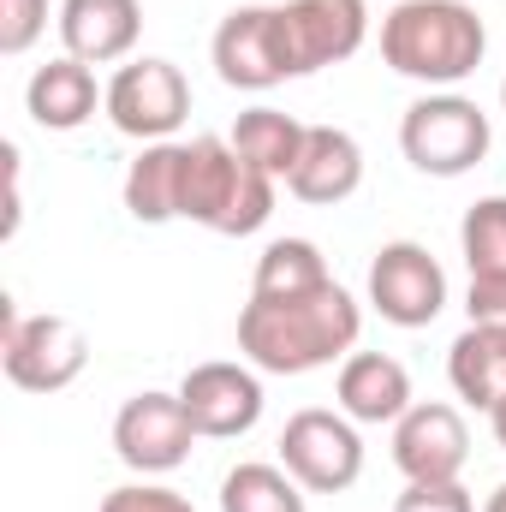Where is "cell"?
Returning <instances> with one entry per match:
<instances>
[{"mask_svg":"<svg viewBox=\"0 0 506 512\" xmlns=\"http://www.w3.org/2000/svg\"><path fill=\"white\" fill-rule=\"evenodd\" d=\"M364 310L340 280H322L292 298H251L239 310V352L262 376H310L334 358H352Z\"/></svg>","mask_w":506,"mask_h":512,"instance_id":"obj_1","label":"cell"},{"mask_svg":"<svg viewBox=\"0 0 506 512\" xmlns=\"http://www.w3.org/2000/svg\"><path fill=\"white\" fill-rule=\"evenodd\" d=\"M489 54V30L465 0H399L381 18V60L411 84H465Z\"/></svg>","mask_w":506,"mask_h":512,"instance_id":"obj_2","label":"cell"},{"mask_svg":"<svg viewBox=\"0 0 506 512\" xmlns=\"http://www.w3.org/2000/svg\"><path fill=\"white\" fill-rule=\"evenodd\" d=\"M274 215V179L239 161L227 137H191L185 143V197L179 221H197L221 239H251Z\"/></svg>","mask_w":506,"mask_h":512,"instance_id":"obj_3","label":"cell"},{"mask_svg":"<svg viewBox=\"0 0 506 512\" xmlns=\"http://www.w3.org/2000/svg\"><path fill=\"white\" fill-rule=\"evenodd\" d=\"M489 143H495L489 114H483L471 96H453V90L411 102L405 120H399V149H405V161H411L417 173H429V179H459V173H471V167L489 155Z\"/></svg>","mask_w":506,"mask_h":512,"instance_id":"obj_4","label":"cell"},{"mask_svg":"<svg viewBox=\"0 0 506 512\" xmlns=\"http://www.w3.org/2000/svg\"><path fill=\"white\" fill-rule=\"evenodd\" d=\"M0 364L6 382L24 393H60L84 376L90 340L66 316H18V304L0 298Z\"/></svg>","mask_w":506,"mask_h":512,"instance_id":"obj_5","label":"cell"},{"mask_svg":"<svg viewBox=\"0 0 506 512\" xmlns=\"http://www.w3.org/2000/svg\"><path fill=\"white\" fill-rule=\"evenodd\" d=\"M280 465L310 489V495H340L364 477V441L346 411L304 405L280 429Z\"/></svg>","mask_w":506,"mask_h":512,"instance_id":"obj_6","label":"cell"},{"mask_svg":"<svg viewBox=\"0 0 506 512\" xmlns=\"http://www.w3.org/2000/svg\"><path fill=\"white\" fill-rule=\"evenodd\" d=\"M185 114H191V84L173 60L143 54V60L120 66L114 84H108V120H114V131H126L137 143H167L185 126Z\"/></svg>","mask_w":506,"mask_h":512,"instance_id":"obj_7","label":"cell"},{"mask_svg":"<svg viewBox=\"0 0 506 512\" xmlns=\"http://www.w3.org/2000/svg\"><path fill=\"white\" fill-rule=\"evenodd\" d=\"M197 423L185 417L179 393H131L114 417V453L137 477H167L191 459Z\"/></svg>","mask_w":506,"mask_h":512,"instance_id":"obj_8","label":"cell"},{"mask_svg":"<svg viewBox=\"0 0 506 512\" xmlns=\"http://www.w3.org/2000/svg\"><path fill=\"white\" fill-rule=\"evenodd\" d=\"M215 72L227 90H274L292 78V54H286V30H280V6H233L215 30Z\"/></svg>","mask_w":506,"mask_h":512,"instance_id":"obj_9","label":"cell"},{"mask_svg":"<svg viewBox=\"0 0 506 512\" xmlns=\"http://www.w3.org/2000/svg\"><path fill=\"white\" fill-rule=\"evenodd\" d=\"M370 304L393 328H429L447 310V274L417 239H393L370 262Z\"/></svg>","mask_w":506,"mask_h":512,"instance_id":"obj_10","label":"cell"},{"mask_svg":"<svg viewBox=\"0 0 506 512\" xmlns=\"http://www.w3.org/2000/svg\"><path fill=\"white\" fill-rule=\"evenodd\" d=\"M280 30H286V54H292V78H310L364 48L370 6L364 0H286Z\"/></svg>","mask_w":506,"mask_h":512,"instance_id":"obj_11","label":"cell"},{"mask_svg":"<svg viewBox=\"0 0 506 512\" xmlns=\"http://www.w3.org/2000/svg\"><path fill=\"white\" fill-rule=\"evenodd\" d=\"M179 405H185V417L197 423L203 441L251 435L256 417H262V376H256V364H227V358L197 364L179 382Z\"/></svg>","mask_w":506,"mask_h":512,"instance_id":"obj_12","label":"cell"},{"mask_svg":"<svg viewBox=\"0 0 506 512\" xmlns=\"http://www.w3.org/2000/svg\"><path fill=\"white\" fill-rule=\"evenodd\" d=\"M471 459V429L453 405L423 399L393 423V465L405 471V483H459Z\"/></svg>","mask_w":506,"mask_h":512,"instance_id":"obj_13","label":"cell"},{"mask_svg":"<svg viewBox=\"0 0 506 512\" xmlns=\"http://www.w3.org/2000/svg\"><path fill=\"white\" fill-rule=\"evenodd\" d=\"M143 36V6L137 0H60V42L84 66L126 60Z\"/></svg>","mask_w":506,"mask_h":512,"instance_id":"obj_14","label":"cell"},{"mask_svg":"<svg viewBox=\"0 0 506 512\" xmlns=\"http://www.w3.org/2000/svg\"><path fill=\"white\" fill-rule=\"evenodd\" d=\"M358 185H364V143L340 126H310L286 191L298 203H346Z\"/></svg>","mask_w":506,"mask_h":512,"instance_id":"obj_15","label":"cell"},{"mask_svg":"<svg viewBox=\"0 0 506 512\" xmlns=\"http://www.w3.org/2000/svg\"><path fill=\"white\" fill-rule=\"evenodd\" d=\"M24 108H30V120L42 131H78L96 108H108V90H96V72L84 60L60 54V60H48V66L30 72Z\"/></svg>","mask_w":506,"mask_h":512,"instance_id":"obj_16","label":"cell"},{"mask_svg":"<svg viewBox=\"0 0 506 512\" xmlns=\"http://www.w3.org/2000/svg\"><path fill=\"white\" fill-rule=\"evenodd\" d=\"M334 393L352 423H399L411 411V370L387 352H352L340 364Z\"/></svg>","mask_w":506,"mask_h":512,"instance_id":"obj_17","label":"cell"},{"mask_svg":"<svg viewBox=\"0 0 506 512\" xmlns=\"http://www.w3.org/2000/svg\"><path fill=\"white\" fill-rule=\"evenodd\" d=\"M179 197H185V143H143V155L126 167V209L143 227H167L179 221Z\"/></svg>","mask_w":506,"mask_h":512,"instance_id":"obj_18","label":"cell"},{"mask_svg":"<svg viewBox=\"0 0 506 512\" xmlns=\"http://www.w3.org/2000/svg\"><path fill=\"white\" fill-rule=\"evenodd\" d=\"M447 376H453V393L471 399L477 411H489L495 399H506V328L471 322L453 340V352H447Z\"/></svg>","mask_w":506,"mask_h":512,"instance_id":"obj_19","label":"cell"},{"mask_svg":"<svg viewBox=\"0 0 506 512\" xmlns=\"http://www.w3.org/2000/svg\"><path fill=\"white\" fill-rule=\"evenodd\" d=\"M304 137H310V126H298L280 108H245L233 120V131H227V143L239 149V161H251L256 173H268V179H292V167L304 155Z\"/></svg>","mask_w":506,"mask_h":512,"instance_id":"obj_20","label":"cell"},{"mask_svg":"<svg viewBox=\"0 0 506 512\" xmlns=\"http://www.w3.org/2000/svg\"><path fill=\"white\" fill-rule=\"evenodd\" d=\"M304 495L310 489L286 465H262V459H245L221 477V512H310Z\"/></svg>","mask_w":506,"mask_h":512,"instance_id":"obj_21","label":"cell"},{"mask_svg":"<svg viewBox=\"0 0 506 512\" xmlns=\"http://www.w3.org/2000/svg\"><path fill=\"white\" fill-rule=\"evenodd\" d=\"M334 280L322 251L310 239H274L268 251L256 256V280H251V298H292V292H310Z\"/></svg>","mask_w":506,"mask_h":512,"instance_id":"obj_22","label":"cell"},{"mask_svg":"<svg viewBox=\"0 0 506 512\" xmlns=\"http://www.w3.org/2000/svg\"><path fill=\"white\" fill-rule=\"evenodd\" d=\"M459 251H465L471 280L506 274V197H483V203L465 209V221H459Z\"/></svg>","mask_w":506,"mask_h":512,"instance_id":"obj_23","label":"cell"},{"mask_svg":"<svg viewBox=\"0 0 506 512\" xmlns=\"http://www.w3.org/2000/svg\"><path fill=\"white\" fill-rule=\"evenodd\" d=\"M48 30V0H0V54H24Z\"/></svg>","mask_w":506,"mask_h":512,"instance_id":"obj_24","label":"cell"},{"mask_svg":"<svg viewBox=\"0 0 506 512\" xmlns=\"http://www.w3.org/2000/svg\"><path fill=\"white\" fill-rule=\"evenodd\" d=\"M96 512H197L179 489H161V483H126L114 495H102Z\"/></svg>","mask_w":506,"mask_h":512,"instance_id":"obj_25","label":"cell"},{"mask_svg":"<svg viewBox=\"0 0 506 512\" xmlns=\"http://www.w3.org/2000/svg\"><path fill=\"white\" fill-rule=\"evenodd\" d=\"M393 512H477L465 483H405Z\"/></svg>","mask_w":506,"mask_h":512,"instance_id":"obj_26","label":"cell"},{"mask_svg":"<svg viewBox=\"0 0 506 512\" xmlns=\"http://www.w3.org/2000/svg\"><path fill=\"white\" fill-rule=\"evenodd\" d=\"M465 310H471V322L506 328V274H483V280H471V292H465Z\"/></svg>","mask_w":506,"mask_h":512,"instance_id":"obj_27","label":"cell"},{"mask_svg":"<svg viewBox=\"0 0 506 512\" xmlns=\"http://www.w3.org/2000/svg\"><path fill=\"white\" fill-rule=\"evenodd\" d=\"M489 423H495V441L506 447V399H495V405H489Z\"/></svg>","mask_w":506,"mask_h":512,"instance_id":"obj_28","label":"cell"},{"mask_svg":"<svg viewBox=\"0 0 506 512\" xmlns=\"http://www.w3.org/2000/svg\"><path fill=\"white\" fill-rule=\"evenodd\" d=\"M483 512H506V483L495 489V495H489V501H483Z\"/></svg>","mask_w":506,"mask_h":512,"instance_id":"obj_29","label":"cell"},{"mask_svg":"<svg viewBox=\"0 0 506 512\" xmlns=\"http://www.w3.org/2000/svg\"><path fill=\"white\" fill-rule=\"evenodd\" d=\"M501 108H506V78H501Z\"/></svg>","mask_w":506,"mask_h":512,"instance_id":"obj_30","label":"cell"}]
</instances>
